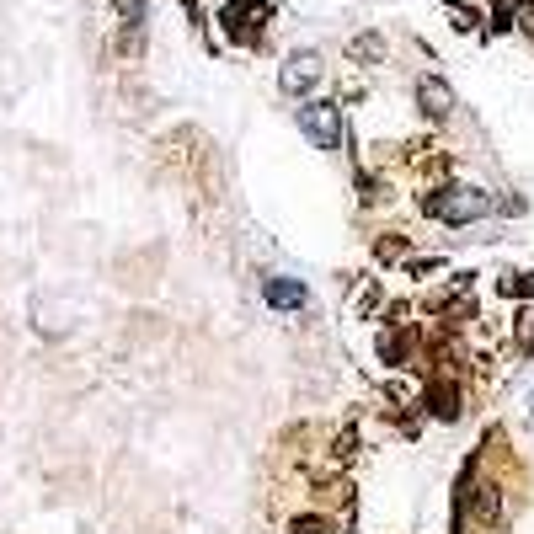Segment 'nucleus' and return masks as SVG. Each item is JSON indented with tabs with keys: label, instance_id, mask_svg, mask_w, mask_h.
<instances>
[{
	"label": "nucleus",
	"instance_id": "obj_1",
	"mask_svg": "<svg viewBox=\"0 0 534 534\" xmlns=\"http://www.w3.org/2000/svg\"><path fill=\"white\" fill-rule=\"evenodd\" d=\"M422 209L449 219V225H470V219L492 214V198L481 193V187H444V193H428L422 198Z\"/></svg>",
	"mask_w": 534,
	"mask_h": 534
},
{
	"label": "nucleus",
	"instance_id": "obj_2",
	"mask_svg": "<svg viewBox=\"0 0 534 534\" xmlns=\"http://www.w3.org/2000/svg\"><path fill=\"white\" fill-rule=\"evenodd\" d=\"M294 118H300V134L316 150H342V107L337 102H305Z\"/></svg>",
	"mask_w": 534,
	"mask_h": 534
},
{
	"label": "nucleus",
	"instance_id": "obj_3",
	"mask_svg": "<svg viewBox=\"0 0 534 534\" xmlns=\"http://www.w3.org/2000/svg\"><path fill=\"white\" fill-rule=\"evenodd\" d=\"M321 81V54H289L284 59V75H278V86L289 91V97H305L310 86Z\"/></svg>",
	"mask_w": 534,
	"mask_h": 534
},
{
	"label": "nucleus",
	"instance_id": "obj_4",
	"mask_svg": "<svg viewBox=\"0 0 534 534\" xmlns=\"http://www.w3.org/2000/svg\"><path fill=\"white\" fill-rule=\"evenodd\" d=\"M417 102H422V113H428L433 123H444L454 113V91H449V81H438V75H422L417 81Z\"/></svg>",
	"mask_w": 534,
	"mask_h": 534
},
{
	"label": "nucleus",
	"instance_id": "obj_5",
	"mask_svg": "<svg viewBox=\"0 0 534 534\" xmlns=\"http://www.w3.org/2000/svg\"><path fill=\"white\" fill-rule=\"evenodd\" d=\"M262 300L273 305V310H300L310 300V289L300 284V278H267L262 284Z\"/></svg>",
	"mask_w": 534,
	"mask_h": 534
},
{
	"label": "nucleus",
	"instance_id": "obj_6",
	"mask_svg": "<svg viewBox=\"0 0 534 534\" xmlns=\"http://www.w3.org/2000/svg\"><path fill=\"white\" fill-rule=\"evenodd\" d=\"M118 17H123V43L139 49V38H145V0H118Z\"/></svg>",
	"mask_w": 534,
	"mask_h": 534
},
{
	"label": "nucleus",
	"instance_id": "obj_7",
	"mask_svg": "<svg viewBox=\"0 0 534 534\" xmlns=\"http://www.w3.org/2000/svg\"><path fill=\"white\" fill-rule=\"evenodd\" d=\"M497 513H502V486H481L476 492V518L481 524H497Z\"/></svg>",
	"mask_w": 534,
	"mask_h": 534
},
{
	"label": "nucleus",
	"instance_id": "obj_8",
	"mask_svg": "<svg viewBox=\"0 0 534 534\" xmlns=\"http://www.w3.org/2000/svg\"><path fill=\"white\" fill-rule=\"evenodd\" d=\"M502 294H534V273H508V278H502Z\"/></svg>",
	"mask_w": 534,
	"mask_h": 534
},
{
	"label": "nucleus",
	"instance_id": "obj_9",
	"mask_svg": "<svg viewBox=\"0 0 534 534\" xmlns=\"http://www.w3.org/2000/svg\"><path fill=\"white\" fill-rule=\"evenodd\" d=\"M353 54H358V59H374V54H385V43L369 33V38H358V43H353Z\"/></svg>",
	"mask_w": 534,
	"mask_h": 534
},
{
	"label": "nucleus",
	"instance_id": "obj_10",
	"mask_svg": "<svg viewBox=\"0 0 534 534\" xmlns=\"http://www.w3.org/2000/svg\"><path fill=\"white\" fill-rule=\"evenodd\" d=\"M518 332H524V353L534 348V316H524V326H518Z\"/></svg>",
	"mask_w": 534,
	"mask_h": 534
},
{
	"label": "nucleus",
	"instance_id": "obj_11",
	"mask_svg": "<svg viewBox=\"0 0 534 534\" xmlns=\"http://www.w3.org/2000/svg\"><path fill=\"white\" fill-rule=\"evenodd\" d=\"M294 534H321V518H305V524H294Z\"/></svg>",
	"mask_w": 534,
	"mask_h": 534
},
{
	"label": "nucleus",
	"instance_id": "obj_12",
	"mask_svg": "<svg viewBox=\"0 0 534 534\" xmlns=\"http://www.w3.org/2000/svg\"><path fill=\"white\" fill-rule=\"evenodd\" d=\"M524 422H529V433H534V396H529V406H524Z\"/></svg>",
	"mask_w": 534,
	"mask_h": 534
}]
</instances>
